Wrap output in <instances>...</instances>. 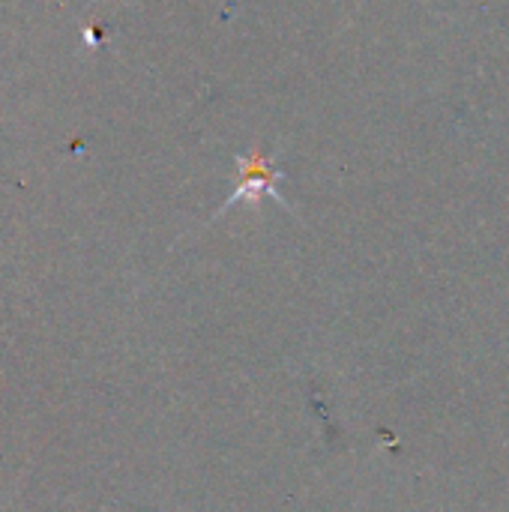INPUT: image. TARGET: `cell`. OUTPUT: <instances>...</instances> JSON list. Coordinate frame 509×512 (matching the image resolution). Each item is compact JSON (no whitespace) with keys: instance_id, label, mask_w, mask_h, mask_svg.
<instances>
[{"instance_id":"cell-1","label":"cell","mask_w":509,"mask_h":512,"mask_svg":"<svg viewBox=\"0 0 509 512\" xmlns=\"http://www.w3.org/2000/svg\"><path fill=\"white\" fill-rule=\"evenodd\" d=\"M237 186L231 192V198L219 207V213L213 219H219L222 213H228L234 204H261V198H273L279 201L285 210H291V201L279 192V180L285 177V171L276 165V153H264V150H252V153H237Z\"/></svg>"}]
</instances>
